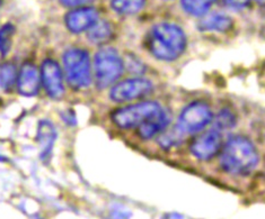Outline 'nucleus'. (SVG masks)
<instances>
[{"instance_id": "obj_25", "label": "nucleus", "mask_w": 265, "mask_h": 219, "mask_svg": "<svg viewBox=\"0 0 265 219\" xmlns=\"http://www.w3.org/2000/svg\"><path fill=\"white\" fill-rule=\"evenodd\" d=\"M2 159H4V157H2V156H0V161H2Z\"/></svg>"}, {"instance_id": "obj_1", "label": "nucleus", "mask_w": 265, "mask_h": 219, "mask_svg": "<svg viewBox=\"0 0 265 219\" xmlns=\"http://www.w3.org/2000/svg\"><path fill=\"white\" fill-rule=\"evenodd\" d=\"M258 153L251 141L244 136L229 139L220 155V165L226 172L235 176H245L255 169Z\"/></svg>"}, {"instance_id": "obj_22", "label": "nucleus", "mask_w": 265, "mask_h": 219, "mask_svg": "<svg viewBox=\"0 0 265 219\" xmlns=\"http://www.w3.org/2000/svg\"><path fill=\"white\" fill-rule=\"evenodd\" d=\"M222 3L229 8L238 10V9L245 8L248 5L249 0H222Z\"/></svg>"}, {"instance_id": "obj_10", "label": "nucleus", "mask_w": 265, "mask_h": 219, "mask_svg": "<svg viewBox=\"0 0 265 219\" xmlns=\"http://www.w3.org/2000/svg\"><path fill=\"white\" fill-rule=\"evenodd\" d=\"M98 20V13L94 8H78L70 12L65 17V25L73 33L89 29Z\"/></svg>"}, {"instance_id": "obj_24", "label": "nucleus", "mask_w": 265, "mask_h": 219, "mask_svg": "<svg viewBox=\"0 0 265 219\" xmlns=\"http://www.w3.org/2000/svg\"><path fill=\"white\" fill-rule=\"evenodd\" d=\"M256 3H258V4H261V5H265V0H255Z\"/></svg>"}, {"instance_id": "obj_6", "label": "nucleus", "mask_w": 265, "mask_h": 219, "mask_svg": "<svg viewBox=\"0 0 265 219\" xmlns=\"http://www.w3.org/2000/svg\"><path fill=\"white\" fill-rule=\"evenodd\" d=\"M213 114L209 106L201 101H195L186 106L178 118L177 127L184 134L197 133L211 123Z\"/></svg>"}, {"instance_id": "obj_23", "label": "nucleus", "mask_w": 265, "mask_h": 219, "mask_svg": "<svg viewBox=\"0 0 265 219\" xmlns=\"http://www.w3.org/2000/svg\"><path fill=\"white\" fill-rule=\"evenodd\" d=\"M91 2H93V0H60V3L67 7L83 6V5H86Z\"/></svg>"}, {"instance_id": "obj_8", "label": "nucleus", "mask_w": 265, "mask_h": 219, "mask_svg": "<svg viewBox=\"0 0 265 219\" xmlns=\"http://www.w3.org/2000/svg\"><path fill=\"white\" fill-rule=\"evenodd\" d=\"M221 147L220 132L216 128L207 130L198 135L191 144V153L202 161L211 160Z\"/></svg>"}, {"instance_id": "obj_18", "label": "nucleus", "mask_w": 265, "mask_h": 219, "mask_svg": "<svg viewBox=\"0 0 265 219\" xmlns=\"http://www.w3.org/2000/svg\"><path fill=\"white\" fill-rule=\"evenodd\" d=\"M16 68L10 63L0 65V88L7 90L12 88L16 81Z\"/></svg>"}, {"instance_id": "obj_3", "label": "nucleus", "mask_w": 265, "mask_h": 219, "mask_svg": "<svg viewBox=\"0 0 265 219\" xmlns=\"http://www.w3.org/2000/svg\"><path fill=\"white\" fill-rule=\"evenodd\" d=\"M123 61L116 50L101 49L95 55V78L100 89L108 88L123 73Z\"/></svg>"}, {"instance_id": "obj_5", "label": "nucleus", "mask_w": 265, "mask_h": 219, "mask_svg": "<svg viewBox=\"0 0 265 219\" xmlns=\"http://www.w3.org/2000/svg\"><path fill=\"white\" fill-rule=\"evenodd\" d=\"M161 109V106L155 101H145L115 110L112 119L120 128H135L146 123Z\"/></svg>"}, {"instance_id": "obj_19", "label": "nucleus", "mask_w": 265, "mask_h": 219, "mask_svg": "<svg viewBox=\"0 0 265 219\" xmlns=\"http://www.w3.org/2000/svg\"><path fill=\"white\" fill-rule=\"evenodd\" d=\"M15 28L13 25L5 24L0 27V53L6 55L12 47Z\"/></svg>"}, {"instance_id": "obj_14", "label": "nucleus", "mask_w": 265, "mask_h": 219, "mask_svg": "<svg viewBox=\"0 0 265 219\" xmlns=\"http://www.w3.org/2000/svg\"><path fill=\"white\" fill-rule=\"evenodd\" d=\"M233 26V19L221 13L207 15L198 23V28L203 32H227Z\"/></svg>"}, {"instance_id": "obj_17", "label": "nucleus", "mask_w": 265, "mask_h": 219, "mask_svg": "<svg viewBox=\"0 0 265 219\" xmlns=\"http://www.w3.org/2000/svg\"><path fill=\"white\" fill-rule=\"evenodd\" d=\"M112 8L120 15H134L144 7L145 0H112Z\"/></svg>"}, {"instance_id": "obj_13", "label": "nucleus", "mask_w": 265, "mask_h": 219, "mask_svg": "<svg viewBox=\"0 0 265 219\" xmlns=\"http://www.w3.org/2000/svg\"><path fill=\"white\" fill-rule=\"evenodd\" d=\"M55 136L57 134H55L53 125L48 120L41 121L38 130V142L41 147V159L42 161L50 157Z\"/></svg>"}, {"instance_id": "obj_2", "label": "nucleus", "mask_w": 265, "mask_h": 219, "mask_svg": "<svg viewBox=\"0 0 265 219\" xmlns=\"http://www.w3.org/2000/svg\"><path fill=\"white\" fill-rule=\"evenodd\" d=\"M187 39L183 29L175 24L161 23L151 29L148 48L155 58L161 61H174L186 49Z\"/></svg>"}, {"instance_id": "obj_12", "label": "nucleus", "mask_w": 265, "mask_h": 219, "mask_svg": "<svg viewBox=\"0 0 265 219\" xmlns=\"http://www.w3.org/2000/svg\"><path fill=\"white\" fill-rule=\"evenodd\" d=\"M170 121L171 116L168 115L166 110L161 109L159 113H157L150 119H148L146 123L138 127V133H139L142 139H151V137H154L157 134L161 133L162 130H165L168 124H170Z\"/></svg>"}, {"instance_id": "obj_16", "label": "nucleus", "mask_w": 265, "mask_h": 219, "mask_svg": "<svg viewBox=\"0 0 265 219\" xmlns=\"http://www.w3.org/2000/svg\"><path fill=\"white\" fill-rule=\"evenodd\" d=\"M112 35L110 25L104 20H97L93 26L88 29L87 36L93 43H103L108 40Z\"/></svg>"}, {"instance_id": "obj_7", "label": "nucleus", "mask_w": 265, "mask_h": 219, "mask_svg": "<svg viewBox=\"0 0 265 219\" xmlns=\"http://www.w3.org/2000/svg\"><path fill=\"white\" fill-rule=\"evenodd\" d=\"M152 90V83L149 80L142 78L129 79L115 84L112 88L110 97L115 103H124L134 99L141 98Z\"/></svg>"}, {"instance_id": "obj_20", "label": "nucleus", "mask_w": 265, "mask_h": 219, "mask_svg": "<svg viewBox=\"0 0 265 219\" xmlns=\"http://www.w3.org/2000/svg\"><path fill=\"white\" fill-rule=\"evenodd\" d=\"M235 123H236L235 116H234L231 111L225 109V110H221L220 113L216 116L215 127H213V128H216L220 132L223 129L231 128V127L235 125Z\"/></svg>"}, {"instance_id": "obj_15", "label": "nucleus", "mask_w": 265, "mask_h": 219, "mask_svg": "<svg viewBox=\"0 0 265 219\" xmlns=\"http://www.w3.org/2000/svg\"><path fill=\"white\" fill-rule=\"evenodd\" d=\"M215 0H182V7L192 16H205Z\"/></svg>"}, {"instance_id": "obj_11", "label": "nucleus", "mask_w": 265, "mask_h": 219, "mask_svg": "<svg viewBox=\"0 0 265 219\" xmlns=\"http://www.w3.org/2000/svg\"><path fill=\"white\" fill-rule=\"evenodd\" d=\"M19 93L25 97H33L39 93L40 76L37 68L33 64H24L17 78Z\"/></svg>"}, {"instance_id": "obj_9", "label": "nucleus", "mask_w": 265, "mask_h": 219, "mask_svg": "<svg viewBox=\"0 0 265 219\" xmlns=\"http://www.w3.org/2000/svg\"><path fill=\"white\" fill-rule=\"evenodd\" d=\"M44 89L53 99L62 98L64 94L62 74L59 64L53 60H45L41 68Z\"/></svg>"}, {"instance_id": "obj_4", "label": "nucleus", "mask_w": 265, "mask_h": 219, "mask_svg": "<svg viewBox=\"0 0 265 219\" xmlns=\"http://www.w3.org/2000/svg\"><path fill=\"white\" fill-rule=\"evenodd\" d=\"M63 67L68 83L75 89H81L90 83V63L84 50L71 49L63 55Z\"/></svg>"}, {"instance_id": "obj_21", "label": "nucleus", "mask_w": 265, "mask_h": 219, "mask_svg": "<svg viewBox=\"0 0 265 219\" xmlns=\"http://www.w3.org/2000/svg\"><path fill=\"white\" fill-rule=\"evenodd\" d=\"M183 135H184V133H183V132L176 126L174 129L170 132V133L164 134L161 136V139L159 140L160 144L164 147H166V149L173 145H176L177 143H180V142L182 141Z\"/></svg>"}]
</instances>
